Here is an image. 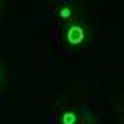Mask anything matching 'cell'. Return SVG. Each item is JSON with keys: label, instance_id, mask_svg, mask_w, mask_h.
Listing matches in <instances>:
<instances>
[{"label": "cell", "instance_id": "7a4b0ae2", "mask_svg": "<svg viewBox=\"0 0 124 124\" xmlns=\"http://www.w3.org/2000/svg\"><path fill=\"white\" fill-rule=\"evenodd\" d=\"M62 122H64V124H72V122H75V114H72V112H70V114H66L64 118H62Z\"/></svg>", "mask_w": 124, "mask_h": 124}, {"label": "cell", "instance_id": "3957f363", "mask_svg": "<svg viewBox=\"0 0 124 124\" xmlns=\"http://www.w3.org/2000/svg\"><path fill=\"white\" fill-rule=\"evenodd\" d=\"M60 15H62V17H68V15H70V10H68V8H62Z\"/></svg>", "mask_w": 124, "mask_h": 124}, {"label": "cell", "instance_id": "6da1fadb", "mask_svg": "<svg viewBox=\"0 0 124 124\" xmlns=\"http://www.w3.org/2000/svg\"><path fill=\"white\" fill-rule=\"evenodd\" d=\"M81 39H83V29L81 27H70L68 29V41L70 44H81Z\"/></svg>", "mask_w": 124, "mask_h": 124}]
</instances>
